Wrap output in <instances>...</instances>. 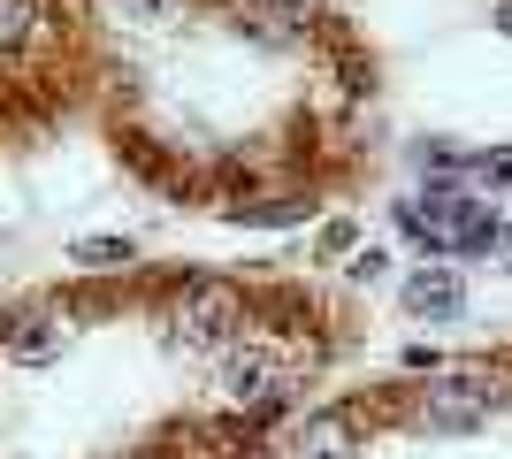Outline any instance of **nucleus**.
Returning a JSON list of instances; mask_svg holds the SVG:
<instances>
[{
    "label": "nucleus",
    "instance_id": "nucleus-3",
    "mask_svg": "<svg viewBox=\"0 0 512 459\" xmlns=\"http://www.w3.org/2000/svg\"><path fill=\"white\" fill-rule=\"evenodd\" d=\"M406 314L413 322H459L467 314V284L451 268H421V276H406Z\"/></svg>",
    "mask_w": 512,
    "mask_h": 459
},
{
    "label": "nucleus",
    "instance_id": "nucleus-7",
    "mask_svg": "<svg viewBox=\"0 0 512 459\" xmlns=\"http://www.w3.org/2000/svg\"><path fill=\"white\" fill-rule=\"evenodd\" d=\"M497 230H505V222H497L490 207L474 199V215L459 222V238H451V253H467V261H474V253H490V245H497Z\"/></svg>",
    "mask_w": 512,
    "mask_h": 459
},
{
    "label": "nucleus",
    "instance_id": "nucleus-12",
    "mask_svg": "<svg viewBox=\"0 0 512 459\" xmlns=\"http://www.w3.org/2000/svg\"><path fill=\"white\" fill-rule=\"evenodd\" d=\"M497 245H505V268H512V222H505V230H497Z\"/></svg>",
    "mask_w": 512,
    "mask_h": 459
},
{
    "label": "nucleus",
    "instance_id": "nucleus-10",
    "mask_svg": "<svg viewBox=\"0 0 512 459\" xmlns=\"http://www.w3.org/2000/svg\"><path fill=\"white\" fill-rule=\"evenodd\" d=\"M352 245H360V230H352V222H329V230H321V253H352Z\"/></svg>",
    "mask_w": 512,
    "mask_h": 459
},
{
    "label": "nucleus",
    "instance_id": "nucleus-1",
    "mask_svg": "<svg viewBox=\"0 0 512 459\" xmlns=\"http://www.w3.org/2000/svg\"><path fill=\"white\" fill-rule=\"evenodd\" d=\"M62 0H0V85H31V69L62 46Z\"/></svg>",
    "mask_w": 512,
    "mask_h": 459
},
{
    "label": "nucleus",
    "instance_id": "nucleus-11",
    "mask_svg": "<svg viewBox=\"0 0 512 459\" xmlns=\"http://www.w3.org/2000/svg\"><path fill=\"white\" fill-rule=\"evenodd\" d=\"M490 23H497V31L512 39V0H497V16H490Z\"/></svg>",
    "mask_w": 512,
    "mask_h": 459
},
{
    "label": "nucleus",
    "instance_id": "nucleus-8",
    "mask_svg": "<svg viewBox=\"0 0 512 459\" xmlns=\"http://www.w3.org/2000/svg\"><path fill=\"white\" fill-rule=\"evenodd\" d=\"M474 176H482L490 192H512V146H497V153H474Z\"/></svg>",
    "mask_w": 512,
    "mask_h": 459
},
{
    "label": "nucleus",
    "instance_id": "nucleus-2",
    "mask_svg": "<svg viewBox=\"0 0 512 459\" xmlns=\"http://www.w3.org/2000/svg\"><path fill=\"white\" fill-rule=\"evenodd\" d=\"M497 406V391L482 383V375H444V383H428L421 398V421L436 429V437H467V429H482Z\"/></svg>",
    "mask_w": 512,
    "mask_h": 459
},
{
    "label": "nucleus",
    "instance_id": "nucleus-9",
    "mask_svg": "<svg viewBox=\"0 0 512 459\" xmlns=\"http://www.w3.org/2000/svg\"><path fill=\"white\" fill-rule=\"evenodd\" d=\"M383 276H390V253H383V245L352 253V284H383Z\"/></svg>",
    "mask_w": 512,
    "mask_h": 459
},
{
    "label": "nucleus",
    "instance_id": "nucleus-4",
    "mask_svg": "<svg viewBox=\"0 0 512 459\" xmlns=\"http://www.w3.org/2000/svg\"><path fill=\"white\" fill-rule=\"evenodd\" d=\"M360 452V421H352V406H329V414H314L299 429V459H352Z\"/></svg>",
    "mask_w": 512,
    "mask_h": 459
},
{
    "label": "nucleus",
    "instance_id": "nucleus-5",
    "mask_svg": "<svg viewBox=\"0 0 512 459\" xmlns=\"http://www.w3.org/2000/svg\"><path fill=\"white\" fill-rule=\"evenodd\" d=\"M222 222H245V230H283V222H306V199H230Z\"/></svg>",
    "mask_w": 512,
    "mask_h": 459
},
{
    "label": "nucleus",
    "instance_id": "nucleus-6",
    "mask_svg": "<svg viewBox=\"0 0 512 459\" xmlns=\"http://www.w3.org/2000/svg\"><path fill=\"white\" fill-rule=\"evenodd\" d=\"M138 261V245L130 238H77L69 245V268H85V276H115V268Z\"/></svg>",
    "mask_w": 512,
    "mask_h": 459
}]
</instances>
